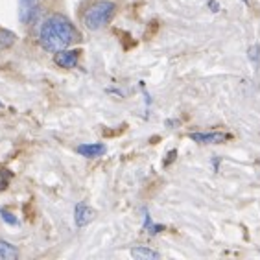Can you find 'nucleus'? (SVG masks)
<instances>
[{
	"mask_svg": "<svg viewBox=\"0 0 260 260\" xmlns=\"http://www.w3.org/2000/svg\"><path fill=\"white\" fill-rule=\"evenodd\" d=\"M78 39H80L78 31L74 30L70 21L63 15H52L41 24L39 41H41L43 48L48 52L65 50Z\"/></svg>",
	"mask_w": 260,
	"mask_h": 260,
	"instance_id": "nucleus-1",
	"label": "nucleus"
},
{
	"mask_svg": "<svg viewBox=\"0 0 260 260\" xmlns=\"http://www.w3.org/2000/svg\"><path fill=\"white\" fill-rule=\"evenodd\" d=\"M115 10H117V4H115V2H111V0H100V2L92 4L91 8L85 11L83 24H85V28H89V30H92V31L100 30V28H103V26L113 19Z\"/></svg>",
	"mask_w": 260,
	"mask_h": 260,
	"instance_id": "nucleus-2",
	"label": "nucleus"
},
{
	"mask_svg": "<svg viewBox=\"0 0 260 260\" xmlns=\"http://www.w3.org/2000/svg\"><path fill=\"white\" fill-rule=\"evenodd\" d=\"M189 137L192 138L194 142H199V144H221L229 138V135H227V133L214 131V133H190Z\"/></svg>",
	"mask_w": 260,
	"mask_h": 260,
	"instance_id": "nucleus-3",
	"label": "nucleus"
},
{
	"mask_svg": "<svg viewBox=\"0 0 260 260\" xmlns=\"http://www.w3.org/2000/svg\"><path fill=\"white\" fill-rule=\"evenodd\" d=\"M78 57H80V52L78 50H59L56 52V57H54V61H56L57 66H61V68H74L78 65Z\"/></svg>",
	"mask_w": 260,
	"mask_h": 260,
	"instance_id": "nucleus-4",
	"label": "nucleus"
},
{
	"mask_svg": "<svg viewBox=\"0 0 260 260\" xmlns=\"http://www.w3.org/2000/svg\"><path fill=\"white\" fill-rule=\"evenodd\" d=\"M94 216H96V212L89 207V205L85 203H78L76 205V212H74V219H76V225L78 227H85V225H89L94 219Z\"/></svg>",
	"mask_w": 260,
	"mask_h": 260,
	"instance_id": "nucleus-5",
	"label": "nucleus"
},
{
	"mask_svg": "<svg viewBox=\"0 0 260 260\" xmlns=\"http://www.w3.org/2000/svg\"><path fill=\"white\" fill-rule=\"evenodd\" d=\"M107 152V148H105V144H80L78 146V153L80 155H83V157L87 159H96V157H102L103 153Z\"/></svg>",
	"mask_w": 260,
	"mask_h": 260,
	"instance_id": "nucleus-6",
	"label": "nucleus"
},
{
	"mask_svg": "<svg viewBox=\"0 0 260 260\" xmlns=\"http://www.w3.org/2000/svg\"><path fill=\"white\" fill-rule=\"evenodd\" d=\"M37 8V0H21L19 4V17H21L22 22H30L31 15L35 13Z\"/></svg>",
	"mask_w": 260,
	"mask_h": 260,
	"instance_id": "nucleus-7",
	"label": "nucleus"
},
{
	"mask_svg": "<svg viewBox=\"0 0 260 260\" xmlns=\"http://www.w3.org/2000/svg\"><path fill=\"white\" fill-rule=\"evenodd\" d=\"M131 256H135L137 260H159L161 255L157 251L150 249V247H144V245H138V247H133Z\"/></svg>",
	"mask_w": 260,
	"mask_h": 260,
	"instance_id": "nucleus-8",
	"label": "nucleus"
},
{
	"mask_svg": "<svg viewBox=\"0 0 260 260\" xmlns=\"http://www.w3.org/2000/svg\"><path fill=\"white\" fill-rule=\"evenodd\" d=\"M19 256L15 245H11L6 240H0V260H15Z\"/></svg>",
	"mask_w": 260,
	"mask_h": 260,
	"instance_id": "nucleus-9",
	"label": "nucleus"
},
{
	"mask_svg": "<svg viewBox=\"0 0 260 260\" xmlns=\"http://www.w3.org/2000/svg\"><path fill=\"white\" fill-rule=\"evenodd\" d=\"M247 54H249V61L255 65V68H258V65H260V46L258 45L249 46Z\"/></svg>",
	"mask_w": 260,
	"mask_h": 260,
	"instance_id": "nucleus-10",
	"label": "nucleus"
},
{
	"mask_svg": "<svg viewBox=\"0 0 260 260\" xmlns=\"http://www.w3.org/2000/svg\"><path fill=\"white\" fill-rule=\"evenodd\" d=\"M15 43V33H11V31H2V35H0V48H6V46H10Z\"/></svg>",
	"mask_w": 260,
	"mask_h": 260,
	"instance_id": "nucleus-11",
	"label": "nucleus"
},
{
	"mask_svg": "<svg viewBox=\"0 0 260 260\" xmlns=\"http://www.w3.org/2000/svg\"><path fill=\"white\" fill-rule=\"evenodd\" d=\"M11 173L8 170H0V190H4L8 184H10Z\"/></svg>",
	"mask_w": 260,
	"mask_h": 260,
	"instance_id": "nucleus-12",
	"label": "nucleus"
},
{
	"mask_svg": "<svg viewBox=\"0 0 260 260\" xmlns=\"http://www.w3.org/2000/svg\"><path fill=\"white\" fill-rule=\"evenodd\" d=\"M0 216H2V219H4L6 224H10V225H15L17 224V218L13 214H11V212H8V210H0Z\"/></svg>",
	"mask_w": 260,
	"mask_h": 260,
	"instance_id": "nucleus-13",
	"label": "nucleus"
},
{
	"mask_svg": "<svg viewBox=\"0 0 260 260\" xmlns=\"http://www.w3.org/2000/svg\"><path fill=\"white\" fill-rule=\"evenodd\" d=\"M175 155H177V152H175V150H172V152L168 153V159H166V161H164V164H166V166H168V164L172 163L173 159H175Z\"/></svg>",
	"mask_w": 260,
	"mask_h": 260,
	"instance_id": "nucleus-14",
	"label": "nucleus"
},
{
	"mask_svg": "<svg viewBox=\"0 0 260 260\" xmlns=\"http://www.w3.org/2000/svg\"><path fill=\"white\" fill-rule=\"evenodd\" d=\"M209 8L212 11H214V13H216V11H219V4L216 2V0H210V2H209Z\"/></svg>",
	"mask_w": 260,
	"mask_h": 260,
	"instance_id": "nucleus-15",
	"label": "nucleus"
},
{
	"mask_svg": "<svg viewBox=\"0 0 260 260\" xmlns=\"http://www.w3.org/2000/svg\"><path fill=\"white\" fill-rule=\"evenodd\" d=\"M242 2H245V4H247V2H249V0H242Z\"/></svg>",
	"mask_w": 260,
	"mask_h": 260,
	"instance_id": "nucleus-16",
	"label": "nucleus"
}]
</instances>
